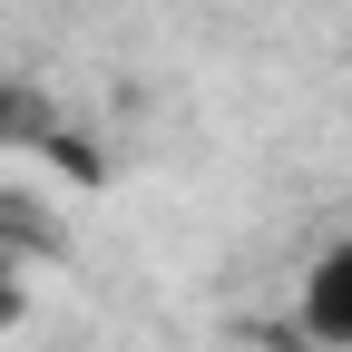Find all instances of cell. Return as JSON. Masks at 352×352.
<instances>
[{
    "label": "cell",
    "instance_id": "obj_1",
    "mask_svg": "<svg viewBox=\"0 0 352 352\" xmlns=\"http://www.w3.org/2000/svg\"><path fill=\"white\" fill-rule=\"evenodd\" d=\"M303 333L352 352V235H333L314 264H303Z\"/></svg>",
    "mask_w": 352,
    "mask_h": 352
}]
</instances>
